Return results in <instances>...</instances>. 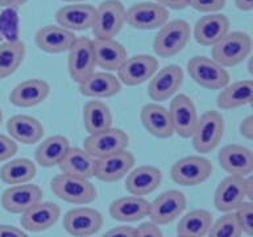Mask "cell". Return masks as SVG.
<instances>
[{
	"label": "cell",
	"instance_id": "6",
	"mask_svg": "<svg viewBox=\"0 0 253 237\" xmlns=\"http://www.w3.org/2000/svg\"><path fill=\"white\" fill-rule=\"evenodd\" d=\"M126 7L120 0H104L96 8V19L92 27L95 39L114 40L126 23Z\"/></svg>",
	"mask_w": 253,
	"mask_h": 237
},
{
	"label": "cell",
	"instance_id": "11",
	"mask_svg": "<svg viewBox=\"0 0 253 237\" xmlns=\"http://www.w3.org/2000/svg\"><path fill=\"white\" fill-rule=\"evenodd\" d=\"M169 11L157 3L144 1L133 4L126 9V21L130 27L138 31H153L160 29L168 23Z\"/></svg>",
	"mask_w": 253,
	"mask_h": 237
},
{
	"label": "cell",
	"instance_id": "24",
	"mask_svg": "<svg viewBox=\"0 0 253 237\" xmlns=\"http://www.w3.org/2000/svg\"><path fill=\"white\" fill-rule=\"evenodd\" d=\"M50 95V86L43 79L32 78L19 83L9 94V102L19 108L39 106Z\"/></svg>",
	"mask_w": 253,
	"mask_h": 237
},
{
	"label": "cell",
	"instance_id": "23",
	"mask_svg": "<svg viewBox=\"0 0 253 237\" xmlns=\"http://www.w3.org/2000/svg\"><path fill=\"white\" fill-rule=\"evenodd\" d=\"M74 32H70L59 25H46L35 36V42L40 50L50 54L69 51L77 41Z\"/></svg>",
	"mask_w": 253,
	"mask_h": 237
},
{
	"label": "cell",
	"instance_id": "42",
	"mask_svg": "<svg viewBox=\"0 0 253 237\" xmlns=\"http://www.w3.org/2000/svg\"><path fill=\"white\" fill-rule=\"evenodd\" d=\"M136 237H164L161 228L152 221H146L136 228Z\"/></svg>",
	"mask_w": 253,
	"mask_h": 237
},
{
	"label": "cell",
	"instance_id": "52",
	"mask_svg": "<svg viewBox=\"0 0 253 237\" xmlns=\"http://www.w3.org/2000/svg\"><path fill=\"white\" fill-rule=\"evenodd\" d=\"M1 122H3V111L0 108V125H1Z\"/></svg>",
	"mask_w": 253,
	"mask_h": 237
},
{
	"label": "cell",
	"instance_id": "20",
	"mask_svg": "<svg viewBox=\"0 0 253 237\" xmlns=\"http://www.w3.org/2000/svg\"><path fill=\"white\" fill-rule=\"evenodd\" d=\"M61 216V208L53 201H40L21 213L20 224L29 232H43L51 228Z\"/></svg>",
	"mask_w": 253,
	"mask_h": 237
},
{
	"label": "cell",
	"instance_id": "43",
	"mask_svg": "<svg viewBox=\"0 0 253 237\" xmlns=\"http://www.w3.org/2000/svg\"><path fill=\"white\" fill-rule=\"evenodd\" d=\"M102 237H136V228L128 225H120L107 231Z\"/></svg>",
	"mask_w": 253,
	"mask_h": 237
},
{
	"label": "cell",
	"instance_id": "4",
	"mask_svg": "<svg viewBox=\"0 0 253 237\" xmlns=\"http://www.w3.org/2000/svg\"><path fill=\"white\" fill-rule=\"evenodd\" d=\"M187 71L194 82L209 90H223L228 86L231 79L225 67L205 55H197L190 59Z\"/></svg>",
	"mask_w": 253,
	"mask_h": 237
},
{
	"label": "cell",
	"instance_id": "48",
	"mask_svg": "<svg viewBox=\"0 0 253 237\" xmlns=\"http://www.w3.org/2000/svg\"><path fill=\"white\" fill-rule=\"evenodd\" d=\"M235 4L240 11L248 12L253 9V0H235Z\"/></svg>",
	"mask_w": 253,
	"mask_h": 237
},
{
	"label": "cell",
	"instance_id": "15",
	"mask_svg": "<svg viewBox=\"0 0 253 237\" xmlns=\"http://www.w3.org/2000/svg\"><path fill=\"white\" fill-rule=\"evenodd\" d=\"M183 83V70L178 65H168L150 78L148 95L154 102H165L173 98Z\"/></svg>",
	"mask_w": 253,
	"mask_h": 237
},
{
	"label": "cell",
	"instance_id": "40",
	"mask_svg": "<svg viewBox=\"0 0 253 237\" xmlns=\"http://www.w3.org/2000/svg\"><path fill=\"white\" fill-rule=\"evenodd\" d=\"M224 5L225 0H189V7L202 13H216Z\"/></svg>",
	"mask_w": 253,
	"mask_h": 237
},
{
	"label": "cell",
	"instance_id": "14",
	"mask_svg": "<svg viewBox=\"0 0 253 237\" xmlns=\"http://www.w3.org/2000/svg\"><path fill=\"white\" fill-rule=\"evenodd\" d=\"M169 112L174 133L183 138L191 137L199 120L197 107L191 98L185 94L175 95L170 103Z\"/></svg>",
	"mask_w": 253,
	"mask_h": 237
},
{
	"label": "cell",
	"instance_id": "41",
	"mask_svg": "<svg viewBox=\"0 0 253 237\" xmlns=\"http://www.w3.org/2000/svg\"><path fill=\"white\" fill-rule=\"evenodd\" d=\"M19 150L17 142L12 140L9 136L0 133V162H5L11 159Z\"/></svg>",
	"mask_w": 253,
	"mask_h": 237
},
{
	"label": "cell",
	"instance_id": "36",
	"mask_svg": "<svg viewBox=\"0 0 253 237\" xmlns=\"http://www.w3.org/2000/svg\"><path fill=\"white\" fill-rule=\"evenodd\" d=\"M112 112L106 103L90 100L83 107V124L88 134L98 133L112 126Z\"/></svg>",
	"mask_w": 253,
	"mask_h": 237
},
{
	"label": "cell",
	"instance_id": "5",
	"mask_svg": "<svg viewBox=\"0 0 253 237\" xmlns=\"http://www.w3.org/2000/svg\"><path fill=\"white\" fill-rule=\"evenodd\" d=\"M224 134V118L217 111H207L199 116L193 136V148L198 153H211Z\"/></svg>",
	"mask_w": 253,
	"mask_h": 237
},
{
	"label": "cell",
	"instance_id": "49",
	"mask_svg": "<svg viewBox=\"0 0 253 237\" xmlns=\"http://www.w3.org/2000/svg\"><path fill=\"white\" fill-rule=\"evenodd\" d=\"M245 189H247V198L251 203H253V175L245 178Z\"/></svg>",
	"mask_w": 253,
	"mask_h": 237
},
{
	"label": "cell",
	"instance_id": "8",
	"mask_svg": "<svg viewBox=\"0 0 253 237\" xmlns=\"http://www.w3.org/2000/svg\"><path fill=\"white\" fill-rule=\"evenodd\" d=\"M96 59H95L94 43L88 37H78L75 43L69 50L67 57V70L71 79L75 83L86 80L95 73Z\"/></svg>",
	"mask_w": 253,
	"mask_h": 237
},
{
	"label": "cell",
	"instance_id": "22",
	"mask_svg": "<svg viewBox=\"0 0 253 237\" xmlns=\"http://www.w3.org/2000/svg\"><path fill=\"white\" fill-rule=\"evenodd\" d=\"M217 159L221 169L231 175L245 178L253 173V152L243 145H225L217 154Z\"/></svg>",
	"mask_w": 253,
	"mask_h": 237
},
{
	"label": "cell",
	"instance_id": "7",
	"mask_svg": "<svg viewBox=\"0 0 253 237\" xmlns=\"http://www.w3.org/2000/svg\"><path fill=\"white\" fill-rule=\"evenodd\" d=\"M212 163L202 156H189L178 159L170 170V175L177 185L191 187L206 182L212 174Z\"/></svg>",
	"mask_w": 253,
	"mask_h": 237
},
{
	"label": "cell",
	"instance_id": "50",
	"mask_svg": "<svg viewBox=\"0 0 253 237\" xmlns=\"http://www.w3.org/2000/svg\"><path fill=\"white\" fill-rule=\"evenodd\" d=\"M248 71L253 77V55L251 57V58H249V61H248Z\"/></svg>",
	"mask_w": 253,
	"mask_h": 237
},
{
	"label": "cell",
	"instance_id": "54",
	"mask_svg": "<svg viewBox=\"0 0 253 237\" xmlns=\"http://www.w3.org/2000/svg\"><path fill=\"white\" fill-rule=\"evenodd\" d=\"M177 237H181V236H177Z\"/></svg>",
	"mask_w": 253,
	"mask_h": 237
},
{
	"label": "cell",
	"instance_id": "29",
	"mask_svg": "<svg viewBox=\"0 0 253 237\" xmlns=\"http://www.w3.org/2000/svg\"><path fill=\"white\" fill-rule=\"evenodd\" d=\"M122 90V83L116 75L108 71H95L79 84V92L87 98H111Z\"/></svg>",
	"mask_w": 253,
	"mask_h": 237
},
{
	"label": "cell",
	"instance_id": "37",
	"mask_svg": "<svg viewBox=\"0 0 253 237\" xmlns=\"http://www.w3.org/2000/svg\"><path fill=\"white\" fill-rule=\"evenodd\" d=\"M27 54L25 43L20 40H9L0 43V79L15 74Z\"/></svg>",
	"mask_w": 253,
	"mask_h": 237
},
{
	"label": "cell",
	"instance_id": "46",
	"mask_svg": "<svg viewBox=\"0 0 253 237\" xmlns=\"http://www.w3.org/2000/svg\"><path fill=\"white\" fill-rule=\"evenodd\" d=\"M240 132L245 138L253 140V115L245 118L240 124Z\"/></svg>",
	"mask_w": 253,
	"mask_h": 237
},
{
	"label": "cell",
	"instance_id": "31",
	"mask_svg": "<svg viewBox=\"0 0 253 237\" xmlns=\"http://www.w3.org/2000/svg\"><path fill=\"white\" fill-rule=\"evenodd\" d=\"M95 163L96 159L84 149L70 148L58 166L62 174L82 179H91L95 174Z\"/></svg>",
	"mask_w": 253,
	"mask_h": 237
},
{
	"label": "cell",
	"instance_id": "3",
	"mask_svg": "<svg viewBox=\"0 0 253 237\" xmlns=\"http://www.w3.org/2000/svg\"><path fill=\"white\" fill-rule=\"evenodd\" d=\"M50 189L55 197L70 204H90L96 199L98 191L90 179H82L58 174L50 182Z\"/></svg>",
	"mask_w": 253,
	"mask_h": 237
},
{
	"label": "cell",
	"instance_id": "38",
	"mask_svg": "<svg viewBox=\"0 0 253 237\" xmlns=\"http://www.w3.org/2000/svg\"><path fill=\"white\" fill-rule=\"evenodd\" d=\"M243 231L236 219V215L228 212L212 223L207 237H241Z\"/></svg>",
	"mask_w": 253,
	"mask_h": 237
},
{
	"label": "cell",
	"instance_id": "19",
	"mask_svg": "<svg viewBox=\"0 0 253 237\" xmlns=\"http://www.w3.org/2000/svg\"><path fill=\"white\" fill-rule=\"evenodd\" d=\"M231 21L223 13H209L198 20L194 27V37L202 46H213L229 33Z\"/></svg>",
	"mask_w": 253,
	"mask_h": 237
},
{
	"label": "cell",
	"instance_id": "47",
	"mask_svg": "<svg viewBox=\"0 0 253 237\" xmlns=\"http://www.w3.org/2000/svg\"><path fill=\"white\" fill-rule=\"evenodd\" d=\"M29 0H0V7L3 8H17L28 3Z\"/></svg>",
	"mask_w": 253,
	"mask_h": 237
},
{
	"label": "cell",
	"instance_id": "9",
	"mask_svg": "<svg viewBox=\"0 0 253 237\" xmlns=\"http://www.w3.org/2000/svg\"><path fill=\"white\" fill-rule=\"evenodd\" d=\"M128 144H129L128 134L123 129L111 126L108 129L98 133L88 134V137L84 140L83 144V149L95 159H99L126 150Z\"/></svg>",
	"mask_w": 253,
	"mask_h": 237
},
{
	"label": "cell",
	"instance_id": "1",
	"mask_svg": "<svg viewBox=\"0 0 253 237\" xmlns=\"http://www.w3.org/2000/svg\"><path fill=\"white\" fill-rule=\"evenodd\" d=\"M191 39V27L187 21L175 19L168 21L154 37L153 50L158 57L170 58L187 46Z\"/></svg>",
	"mask_w": 253,
	"mask_h": 237
},
{
	"label": "cell",
	"instance_id": "35",
	"mask_svg": "<svg viewBox=\"0 0 253 237\" xmlns=\"http://www.w3.org/2000/svg\"><path fill=\"white\" fill-rule=\"evenodd\" d=\"M212 223V213L206 209H193L182 216L177 224V235L181 237H206Z\"/></svg>",
	"mask_w": 253,
	"mask_h": 237
},
{
	"label": "cell",
	"instance_id": "32",
	"mask_svg": "<svg viewBox=\"0 0 253 237\" xmlns=\"http://www.w3.org/2000/svg\"><path fill=\"white\" fill-rule=\"evenodd\" d=\"M69 138L61 134H54L43 140L36 149V162L42 167H54L61 163L70 149Z\"/></svg>",
	"mask_w": 253,
	"mask_h": 237
},
{
	"label": "cell",
	"instance_id": "28",
	"mask_svg": "<svg viewBox=\"0 0 253 237\" xmlns=\"http://www.w3.org/2000/svg\"><path fill=\"white\" fill-rule=\"evenodd\" d=\"M149 205L150 203L145 198L128 195L112 201L108 211L115 220L123 223H134L148 217Z\"/></svg>",
	"mask_w": 253,
	"mask_h": 237
},
{
	"label": "cell",
	"instance_id": "53",
	"mask_svg": "<svg viewBox=\"0 0 253 237\" xmlns=\"http://www.w3.org/2000/svg\"><path fill=\"white\" fill-rule=\"evenodd\" d=\"M251 106H252V108H253V102H252V103H251Z\"/></svg>",
	"mask_w": 253,
	"mask_h": 237
},
{
	"label": "cell",
	"instance_id": "45",
	"mask_svg": "<svg viewBox=\"0 0 253 237\" xmlns=\"http://www.w3.org/2000/svg\"><path fill=\"white\" fill-rule=\"evenodd\" d=\"M156 3L165 7L166 9H174V11H179V9H185L189 7V0H156Z\"/></svg>",
	"mask_w": 253,
	"mask_h": 237
},
{
	"label": "cell",
	"instance_id": "2",
	"mask_svg": "<svg viewBox=\"0 0 253 237\" xmlns=\"http://www.w3.org/2000/svg\"><path fill=\"white\" fill-rule=\"evenodd\" d=\"M253 47L252 37L245 32H229L211 49L212 59L223 67H233L248 58Z\"/></svg>",
	"mask_w": 253,
	"mask_h": 237
},
{
	"label": "cell",
	"instance_id": "33",
	"mask_svg": "<svg viewBox=\"0 0 253 237\" xmlns=\"http://www.w3.org/2000/svg\"><path fill=\"white\" fill-rule=\"evenodd\" d=\"M253 102V80H237L224 87L217 95L216 104L220 110H235Z\"/></svg>",
	"mask_w": 253,
	"mask_h": 237
},
{
	"label": "cell",
	"instance_id": "44",
	"mask_svg": "<svg viewBox=\"0 0 253 237\" xmlns=\"http://www.w3.org/2000/svg\"><path fill=\"white\" fill-rule=\"evenodd\" d=\"M0 237H29L23 229L13 225L0 224Z\"/></svg>",
	"mask_w": 253,
	"mask_h": 237
},
{
	"label": "cell",
	"instance_id": "17",
	"mask_svg": "<svg viewBox=\"0 0 253 237\" xmlns=\"http://www.w3.org/2000/svg\"><path fill=\"white\" fill-rule=\"evenodd\" d=\"M96 19V7L86 3H73L63 5L55 13L59 27L70 32L92 29Z\"/></svg>",
	"mask_w": 253,
	"mask_h": 237
},
{
	"label": "cell",
	"instance_id": "12",
	"mask_svg": "<svg viewBox=\"0 0 253 237\" xmlns=\"http://www.w3.org/2000/svg\"><path fill=\"white\" fill-rule=\"evenodd\" d=\"M103 227L102 213L90 207H78L67 211L63 217V228L70 236H94Z\"/></svg>",
	"mask_w": 253,
	"mask_h": 237
},
{
	"label": "cell",
	"instance_id": "27",
	"mask_svg": "<svg viewBox=\"0 0 253 237\" xmlns=\"http://www.w3.org/2000/svg\"><path fill=\"white\" fill-rule=\"evenodd\" d=\"M140 118L144 128L157 138H169L174 134L171 118L168 108L157 103H149L142 107Z\"/></svg>",
	"mask_w": 253,
	"mask_h": 237
},
{
	"label": "cell",
	"instance_id": "34",
	"mask_svg": "<svg viewBox=\"0 0 253 237\" xmlns=\"http://www.w3.org/2000/svg\"><path fill=\"white\" fill-rule=\"evenodd\" d=\"M37 174V165L28 158H16L0 167V179L5 185H24L33 181Z\"/></svg>",
	"mask_w": 253,
	"mask_h": 237
},
{
	"label": "cell",
	"instance_id": "51",
	"mask_svg": "<svg viewBox=\"0 0 253 237\" xmlns=\"http://www.w3.org/2000/svg\"><path fill=\"white\" fill-rule=\"evenodd\" d=\"M62 1H66L69 4H73V3H82L84 0H62Z\"/></svg>",
	"mask_w": 253,
	"mask_h": 237
},
{
	"label": "cell",
	"instance_id": "16",
	"mask_svg": "<svg viewBox=\"0 0 253 237\" xmlns=\"http://www.w3.org/2000/svg\"><path fill=\"white\" fill-rule=\"evenodd\" d=\"M43 193L41 187L33 183L11 186L1 194L0 201L7 212L24 213L27 209L42 201Z\"/></svg>",
	"mask_w": 253,
	"mask_h": 237
},
{
	"label": "cell",
	"instance_id": "25",
	"mask_svg": "<svg viewBox=\"0 0 253 237\" xmlns=\"http://www.w3.org/2000/svg\"><path fill=\"white\" fill-rule=\"evenodd\" d=\"M7 130L9 137L24 145H33L42 140L45 129L39 118L29 115H15L8 118Z\"/></svg>",
	"mask_w": 253,
	"mask_h": 237
},
{
	"label": "cell",
	"instance_id": "21",
	"mask_svg": "<svg viewBox=\"0 0 253 237\" xmlns=\"http://www.w3.org/2000/svg\"><path fill=\"white\" fill-rule=\"evenodd\" d=\"M134 161V156L128 150H123L120 153L112 154L108 157L99 158L95 163L94 177L107 183L118 182L124 175L129 174Z\"/></svg>",
	"mask_w": 253,
	"mask_h": 237
},
{
	"label": "cell",
	"instance_id": "26",
	"mask_svg": "<svg viewBox=\"0 0 253 237\" xmlns=\"http://www.w3.org/2000/svg\"><path fill=\"white\" fill-rule=\"evenodd\" d=\"M161 182V170L156 166L142 165L129 171L126 179V187L130 195L144 198L156 191Z\"/></svg>",
	"mask_w": 253,
	"mask_h": 237
},
{
	"label": "cell",
	"instance_id": "30",
	"mask_svg": "<svg viewBox=\"0 0 253 237\" xmlns=\"http://www.w3.org/2000/svg\"><path fill=\"white\" fill-rule=\"evenodd\" d=\"M96 66L103 70L118 71L128 58L126 47L116 40H92Z\"/></svg>",
	"mask_w": 253,
	"mask_h": 237
},
{
	"label": "cell",
	"instance_id": "18",
	"mask_svg": "<svg viewBox=\"0 0 253 237\" xmlns=\"http://www.w3.org/2000/svg\"><path fill=\"white\" fill-rule=\"evenodd\" d=\"M247 198L245 178L228 175L219 183L213 195V204L220 212L228 213L236 211Z\"/></svg>",
	"mask_w": 253,
	"mask_h": 237
},
{
	"label": "cell",
	"instance_id": "39",
	"mask_svg": "<svg viewBox=\"0 0 253 237\" xmlns=\"http://www.w3.org/2000/svg\"><path fill=\"white\" fill-rule=\"evenodd\" d=\"M236 219L241 227V231L248 236L253 237V203L244 201L236 209Z\"/></svg>",
	"mask_w": 253,
	"mask_h": 237
},
{
	"label": "cell",
	"instance_id": "13",
	"mask_svg": "<svg viewBox=\"0 0 253 237\" xmlns=\"http://www.w3.org/2000/svg\"><path fill=\"white\" fill-rule=\"evenodd\" d=\"M158 71V61L149 54H137L128 57L118 70L120 83L126 86H138L149 80Z\"/></svg>",
	"mask_w": 253,
	"mask_h": 237
},
{
	"label": "cell",
	"instance_id": "10",
	"mask_svg": "<svg viewBox=\"0 0 253 237\" xmlns=\"http://www.w3.org/2000/svg\"><path fill=\"white\" fill-rule=\"evenodd\" d=\"M187 199L178 190H169L158 195L149 205L150 221L156 225H166L185 212Z\"/></svg>",
	"mask_w": 253,
	"mask_h": 237
}]
</instances>
